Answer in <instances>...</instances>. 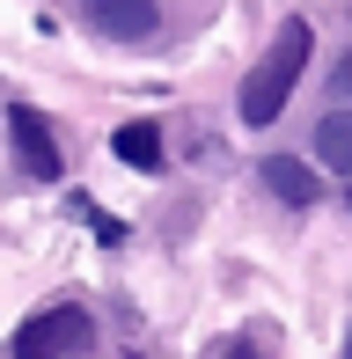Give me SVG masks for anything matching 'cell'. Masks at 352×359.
<instances>
[{"mask_svg":"<svg viewBox=\"0 0 352 359\" xmlns=\"http://www.w3.org/2000/svg\"><path fill=\"white\" fill-rule=\"evenodd\" d=\"M309 52H316V29L301 22H279V37H271V52L250 67V81H243V125H264L286 110V95H294V81H301V67H309Z\"/></svg>","mask_w":352,"mask_h":359,"instance_id":"6da1fadb","label":"cell"},{"mask_svg":"<svg viewBox=\"0 0 352 359\" xmlns=\"http://www.w3.org/2000/svg\"><path fill=\"white\" fill-rule=\"evenodd\" d=\"M88 352H95V323H88V308H74V301L37 308V316L8 337V359H88Z\"/></svg>","mask_w":352,"mask_h":359,"instance_id":"7a4b0ae2","label":"cell"},{"mask_svg":"<svg viewBox=\"0 0 352 359\" xmlns=\"http://www.w3.org/2000/svg\"><path fill=\"white\" fill-rule=\"evenodd\" d=\"M8 140H15V161H22L29 184H59L67 176V154H59V125L44 118L37 103H15L8 110Z\"/></svg>","mask_w":352,"mask_h":359,"instance_id":"3957f363","label":"cell"},{"mask_svg":"<svg viewBox=\"0 0 352 359\" xmlns=\"http://www.w3.org/2000/svg\"><path fill=\"white\" fill-rule=\"evenodd\" d=\"M74 15H88V29H103V37H154V29H162V8H154V0H88V8H74Z\"/></svg>","mask_w":352,"mask_h":359,"instance_id":"277c9868","label":"cell"},{"mask_svg":"<svg viewBox=\"0 0 352 359\" xmlns=\"http://www.w3.org/2000/svg\"><path fill=\"white\" fill-rule=\"evenodd\" d=\"M110 154H118L125 169L154 176V169H162V125H147V118H125L118 133H110Z\"/></svg>","mask_w":352,"mask_h":359,"instance_id":"5b68a950","label":"cell"},{"mask_svg":"<svg viewBox=\"0 0 352 359\" xmlns=\"http://www.w3.org/2000/svg\"><path fill=\"white\" fill-rule=\"evenodd\" d=\"M257 176L271 184V198H286V205H309V198H316V169H309V161H294V154H264Z\"/></svg>","mask_w":352,"mask_h":359,"instance_id":"8992f818","label":"cell"},{"mask_svg":"<svg viewBox=\"0 0 352 359\" xmlns=\"http://www.w3.org/2000/svg\"><path fill=\"white\" fill-rule=\"evenodd\" d=\"M316 154H323V169H338L352 184V110H330V118L316 125Z\"/></svg>","mask_w":352,"mask_h":359,"instance_id":"52a82bcc","label":"cell"},{"mask_svg":"<svg viewBox=\"0 0 352 359\" xmlns=\"http://www.w3.org/2000/svg\"><path fill=\"white\" fill-rule=\"evenodd\" d=\"M74 213H88V227H95V242H103V250H125V220H110V213H95V205L81 198V191H74Z\"/></svg>","mask_w":352,"mask_h":359,"instance_id":"ba28073f","label":"cell"},{"mask_svg":"<svg viewBox=\"0 0 352 359\" xmlns=\"http://www.w3.org/2000/svg\"><path fill=\"white\" fill-rule=\"evenodd\" d=\"M330 88H338V95H352V52L338 59V74H330Z\"/></svg>","mask_w":352,"mask_h":359,"instance_id":"9c48e42d","label":"cell"},{"mask_svg":"<svg viewBox=\"0 0 352 359\" xmlns=\"http://www.w3.org/2000/svg\"><path fill=\"white\" fill-rule=\"evenodd\" d=\"M220 359H264V352H257V345H250V337H243V345H228Z\"/></svg>","mask_w":352,"mask_h":359,"instance_id":"30bf717a","label":"cell"},{"mask_svg":"<svg viewBox=\"0 0 352 359\" xmlns=\"http://www.w3.org/2000/svg\"><path fill=\"white\" fill-rule=\"evenodd\" d=\"M345 359H352V330H345Z\"/></svg>","mask_w":352,"mask_h":359,"instance_id":"8fae6325","label":"cell"},{"mask_svg":"<svg viewBox=\"0 0 352 359\" xmlns=\"http://www.w3.org/2000/svg\"><path fill=\"white\" fill-rule=\"evenodd\" d=\"M345 205H352V191H345Z\"/></svg>","mask_w":352,"mask_h":359,"instance_id":"7c38bea8","label":"cell"},{"mask_svg":"<svg viewBox=\"0 0 352 359\" xmlns=\"http://www.w3.org/2000/svg\"><path fill=\"white\" fill-rule=\"evenodd\" d=\"M133 359H140V352H133Z\"/></svg>","mask_w":352,"mask_h":359,"instance_id":"4fadbf2b","label":"cell"}]
</instances>
